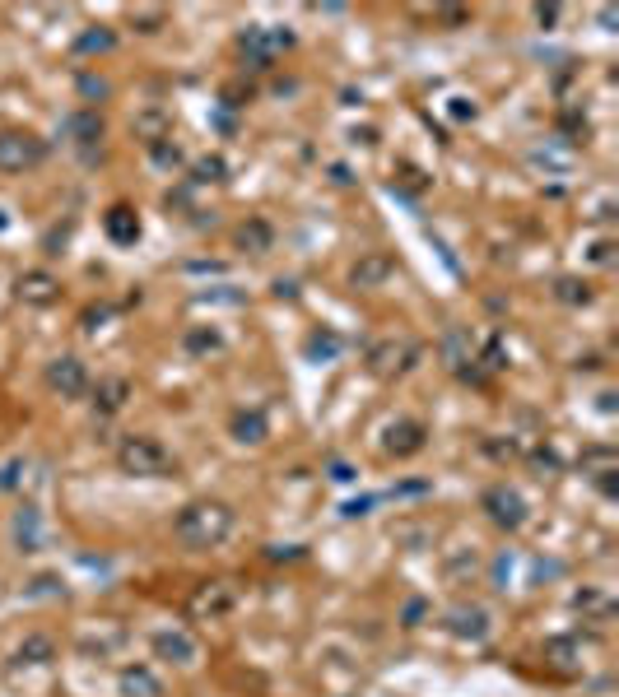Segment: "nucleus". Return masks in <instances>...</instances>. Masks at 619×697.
<instances>
[{
    "label": "nucleus",
    "instance_id": "10",
    "mask_svg": "<svg viewBox=\"0 0 619 697\" xmlns=\"http://www.w3.org/2000/svg\"><path fill=\"white\" fill-rule=\"evenodd\" d=\"M15 298L28 303V307H47V303L61 298V279H56L52 270H24V274L15 279Z\"/></svg>",
    "mask_w": 619,
    "mask_h": 697
},
{
    "label": "nucleus",
    "instance_id": "15",
    "mask_svg": "<svg viewBox=\"0 0 619 697\" xmlns=\"http://www.w3.org/2000/svg\"><path fill=\"white\" fill-rule=\"evenodd\" d=\"M117 688H122V697H164V679L149 665H126L117 674Z\"/></svg>",
    "mask_w": 619,
    "mask_h": 697
},
{
    "label": "nucleus",
    "instance_id": "5",
    "mask_svg": "<svg viewBox=\"0 0 619 697\" xmlns=\"http://www.w3.org/2000/svg\"><path fill=\"white\" fill-rule=\"evenodd\" d=\"M43 382H47V391L61 395V400H80V395H89V367H85V358L61 353V358H52V363L43 367Z\"/></svg>",
    "mask_w": 619,
    "mask_h": 697
},
{
    "label": "nucleus",
    "instance_id": "30",
    "mask_svg": "<svg viewBox=\"0 0 619 697\" xmlns=\"http://www.w3.org/2000/svg\"><path fill=\"white\" fill-rule=\"evenodd\" d=\"M438 19L456 28V24H466V19H471V10H456V5H443V10H438Z\"/></svg>",
    "mask_w": 619,
    "mask_h": 697
},
{
    "label": "nucleus",
    "instance_id": "9",
    "mask_svg": "<svg viewBox=\"0 0 619 697\" xmlns=\"http://www.w3.org/2000/svg\"><path fill=\"white\" fill-rule=\"evenodd\" d=\"M154 655L168 665H196L201 661V642L182 632V628H164V632H154Z\"/></svg>",
    "mask_w": 619,
    "mask_h": 697
},
{
    "label": "nucleus",
    "instance_id": "4",
    "mask_svg": "<svg viewBox=\"0 0 619 697\" xmlns=\"http://www.w3.org/2000/svg\"><path fill=\"white\" fill-rule=\"evenodd\" d=\"M47 158V140L33 131H0V173H28Z\"/></svg>",
    "mask_w": 619,
    "mask_h": 697
},
{
    "label": "nucleus",
    "instance_id": "24",
    "mask_svg": "<svg viewBox=\"0 0 619 697\" xmlns=\"http://www.w3.org/2000/svg\"><path fill=\"white\" fill-rule=\"evenodd\" d=\"M452 632L456 637H484V609H456L452 613Z\"/></svg>",
    "mask_w": 619,
    "mask_h": 697
},
{
    "label": "nucleus",
    "instance_id": "18",
    "mask_svg": "<svg viewBox=\"0 0 619 697\" xmlns=\"http://www.w3.org/2000/svg\"><path fill=\"white\" fill-rule=\"evenodd\" d=\"M15 661H19V665H52V661H56V642H52L47 632H28V637L19 642V651H15Z\"/></svg>",
    "mask_w": 619,
    "mask_h": 697
},
{
    "label": "nucleus",
    "instance_id": "25",
    "mask_svg": "<svg viewBox=\"0 0 619 697\" xmlns=\"http://www.w3.org/2000/svg\"><path fill=\"white\" fill-rule=\"evenodd\" d=\"M112 43H117V33L98 24V28H89L80 43H75V52H85V56H89V52H112Z\"/></svg>",
    "mask_w": 619,
    "mask_h": 697
},
{
    "label": "nucleus",
    "instance_id": "8",
    "mask_svg": "<svg viewBox=\"0 0 619 697\" xmlns=\"http://www.w3.org/2000/svg\"><path fill=\"white\" fill-rule=\"evenodd\" d=\"M289 43H294L289 33H265V28H247L238 47H243V56H247V65H252V70H265V65L275 61V56H280Z\"/></svg>",
    "mask_w": 619,
    "mask_h": 697
},
{
    "label": "nucleus",
    "instance_id": "12",
    "mask_svg": "<svg viewBox=\"0 0 619 697\" xmlns=\"http://www.w3.org/2000/svg\"><path fill=\"white\" fill-rule=\"evenodd\" d=\"M392 270H396V261L386 256V252H368V256H359V261H354L350 284H354V289H382V284L392 279Z\"/></svg>",
    "mask_w": 619,
    "mask_h": 697
},
{
    "label": "nucleus",
    "instance_id": "23",
    "mask_svg": "<svg viewBox=\"0 0 619 697\" xmlns=\"http://www.w3.org/2000/svg\"><path fill=\"white\" fill-rule=\"evenodd\" d=\"M554 298H559V303H568V307H583V303H592V284H587V279H573V274H564V279L554 284Z\"/></svg>",
    "mask_w": 619,
    "mask_h": 697
},
{
    "label": "nucleus",
    "instance_id": "16",
    "mask_svg": "<svg viewBox=\"0 0 619 697\" xmlns=\"http://www.w3.org/2000/svg\"><path fill=\"white\" fill-rule=\"evenodd\" d=\"M65 131H70L75 149H85V154H94V149L103 144V116L85 107V112H75V116H70V126H65Z\"/></svg>",
    "mask_w": 619,
    "mask_h": 697
},
{
    "label": "nucleus",
    "instance_id": "33",
    "mask_svg": "<svg viewBox=\"0 0 619 697\" xmlns=\"http://www.w3.org/2000/svg\"><path fill=\"white\" fill-rule=\"evenodd\" d=\"M0 228H5V219H0Z\"/></svg>",
    "mask_w": 619,
    "mask_h": 697
},
{
    "label": "nucleus",
    "instance_id": "3",
    "mask_svg": "<svg viewBox=\"0 0 619 697\" xmlns=\"http://www.w3.org/2000/svg\"><path fill=\"white\" fill-rule=\"evenodd\" d=\"M419 344L410 340V335H392V340H377L373 349H368V373L373 377H382V382H396V377H405L410 367L419 363Z\"/></svg>",
    "mask_w": 619,
    "mask_h": 697
},
{
    "label": "nucleus",
    "instance_id": "17",
    "mask_svg": "<svg viewBox=\"0 0 619 697\" xmlns=\"http://www.w3.org/2000/svg\"><path fill=\"white\" fill-rule=\"evenodd\" d=\"M234 242L243 252H252V256H265L270 247H275V228H270L265 219H247V224L234 228Z\"/></svg>",
    "mask_w": 619,
    "mask_h": 697
},
{
    "label": "nucleus",
    "instance_id": "14",
    "mask_svg": "<svg viewBox=\"0 0 619 697\" xmlns=\"http://www.w3.org/2000/svg\"><path fill=\"white\" fill-rule=\"evenodd\" d=\"M103 228H107V237L117 242V247H135L140 242V219H135L131 204H112V210L103 214Z\"/></svg>",
    "mask_w": 619,
    "mask_h": 697
},
{
    "label": "nucleus",
    "instance_id": "19",
    "mask_svg": "<svg viewBox=\"0 0 619 697\" xmlns=\"http://www.w3.org/2000/svg\"><path fill=\"white\" fill-rule=\"evenodd\" d=\"M15 544H19V553H37V544H43V521H37L33 507H24L15 516Z\"/></svg>",
    "mask_w": 619,
    "mask_h": 697
},
{
    "label": "nucleus",
    "instance_id": "20",
    "mask_svg": "<svg viewBox=\"0 0 619 697\" xmlns=\"http://www.w3.org/2000/svg\"><path fill=\"white\" fill-rule=\"evenodd\" d=\"M131 131H135L149 149H154V144H164V140H173V135H168L173 126H168V116H164V112H140V116L131 121Z\"/></svg>",
    "mask_w": 619,
    "mask_h": 697
},
{
    "label": "nucleus",
    "instance_id": "2",
    "mask_svg": "<svg viewBox=\"0 0 619 697\" xmlns=\"http://www.w3.org/2000/svg\"><path fill=\"white\" fill-rule=\"evenodd\" d=\"M117 465H122L126 474H135V479H164V474L177 470L173 451H168L159 437H149V433H131V437H122V446H117Z\"/></svg>",
    "mask_w": 619,
    "mask_h": 697
},
{
    "label": "nucleus",
    "instance_id": "21",
    "mask_svg": "<svg viewBox=\"0 0 619 697\" xmlns=\"http://www.w3.org/2000/svg\"><path fill=\"white\" fill-rule=\"evenodd\" d=\"M219 331H215V325H191V331L182 335V349L186 353H196V358H205V353H219Z\"/></svg>",
    "mask_w": 619,
    "mask_h": 697
},
{
    "label": "nucleus",
    "instance_id": "22",
    "mask_svg": "<svg viewBox=\"0 0 619 697\" xmlns=\"http://www.w3.org/2000/svg\"><path fill=\"white\" fill-rule=\"evenodd\" d=\"M234 437L238 442H265V419H261V409H243V414H234Z\"/></svg>",
    "mask_w": 619,
    "mask_h": 697
},
{
    "label": "nucleus",
    "instance_id": "7",
    "mask_svg": "<svg viewBox=\"0 0 619 697\" xmlns=\"http://www.w3.org/2000/svg\"><path fill=\"white\" fill-rule=\"evenodd\" d=\"M234 586L228 582H201L196 591H191V600H186V609L196 613V619H228V613H234Z\"/></svg>",
    "mask_w": 619,
    "mask_h": 697
},
{
    "label": "nucleus",
    "instance_id": "1",
    "mask_svg": "<svg viewBox=\"0 0 619 697\" xmlns=\"http://www.w3.org/2000/svg\"><path fill=\"white\" fill-rule=\"evenodd\" d=\"M173 535L186 549H219L228 535H234V507L228 503H186L173 521Z\"/></svg>",
    "mask_w": 619,
    "mask_h": 697
},
{
    "label": "nucleus",
    "instance_id": "28",
    "mask_svg": "<svg viewBox=\"0 0 619 697\" xmlns=\"http://www.w3.org/2000/svg\"><path fill=\"white\" fill-rule=\"evenodd\" d=\"M131 24H135L140 33H159V28H164V10H135Z\"/></svg>",
    "mask_w": 619,
    "mask_h": 697
},
{
    "label": "nucleus",
    "instance_id": "26",
    "mask_svg": "<svg viewBox=\"0 0 619 697\" xmlns=\"http://www.w3.org/2000/svg\"><path fill=\"white\" fill-rule=\"evenodd\" d=\"M191 173H196V182H224V173H228V168H224V158H201Z\"/></svg>",
    "mask_w": 619,
    "mask_h": 697
},
{
    "label": "nucleus",
    "instance_id": "13",
    "mask_svg": "<svg viewBox=\"0 0 619 697\" xmlns=\"http://www.w3.org/2000/svg\"><path fill=\"white\" fill-rule=\"evenodd\" d=\"M89 395H94L98 414H122L126 400H131V382L126 377H98V382H89Z\"/></svg>",
    "mask_w": 619,
    "mask_h": 697
},
{
    "label": "nucleus",
    "instance_id": "32",
    "mask_svg": "<svg viewBox=\"0 0 619 697\" xmlns=\"http://www.w3.org/2000/svg\"><path fill=\"white\" fill-rule=\"evenodd\" d=\"M610 252H614V247H610V242H596V252H592V261H601V265H605V261H610Z\"/></svg>",
    "mask_w": 619,
    "mask_h": 697
},
{
    "label": "nucleus",
    "instance_id": "31",
    "mask_svg": "<svg viewBox=\"0 0 619 697\" xmlns=\"http://www.w3.org/2000/svg\"><path fill=\"white\" fill-rule=\"evenodd\" d=\"M419 613H424V604H419V600H410V604H405V628H414Z\"/></svg>",
    "mask_w": 619,
    "mask_h": 697
},
{
    "label": "nucleus",
    "instance_id": "29",
    "mask_svg": "<svg viewBox=\"0 0 619 697\" xmlns=\"http://www.w3.org/2000/svg\"><path fill=\"white\" fill-rule=\"evenodd\" d=\"M149 154H154V158H159V163H164V168H177V163H182V149H177V144H168V140H164V144H154Z\"/></svg>",
    "mask_w": 619,
    "mask_h": 697
},
{
    "label": "nucleus",
    "instance_id": "27",
    "mask_svg": "<svg viewBox=\"0 0 619 697\" xmlns=\"http://www.w3.org/2000/svg\"><path fill=\"white\" fill-rule=\"evenodd\" d=\"M307 353H313V358H335L340 353V340L335 335H313V340H307Z\"/></svg>",
    "mask_w": 619,
    "mask_h": 697
},
{
    "label": "nucleus",
    "instance_id": "11",
    "mask_svg": "<svg viewBox=\"0 0 619 697\" xmlns=\"http://www.w3.org/2000/svg\"><path fill=\"white\" fill-rule=\"evenodd\" d=\"M424 437H429V428H424L419 419H396L392 428H386L382 451H386V456H396V461H405V456H419V451H424Z\"/></svg>",
    "mask_w": 619,
    "mask_h": 697
},
{
    "label": "nucleus",
    "instance_id": "6",
    "mask_svg": "<svg viewBox=\"0 0 619 697\" xmlns=\"http://www.w3.org/2000/svg\"><path fill=\"white\" fill-rule=\"evenodd\" d=\"M480 507H484V512H489V521H494V525H503V530H522V525H526V503H522L517 488H508V483L489 488V493L480 498Z\"/></svg>",
    "mask_w": 619,
    "mask_h": 697
}]
</instances>
